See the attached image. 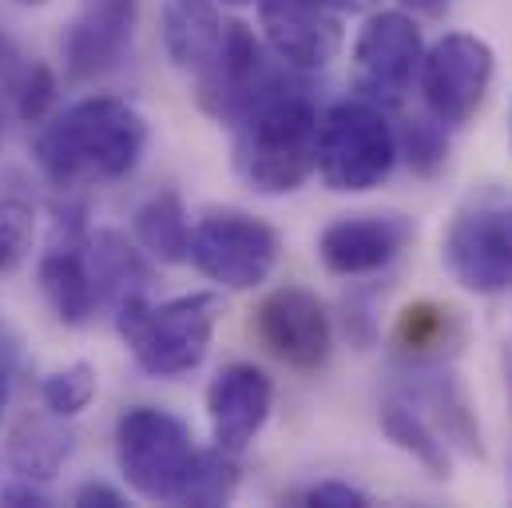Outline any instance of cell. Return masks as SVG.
<instances>
[{"label": "cell", "mask_w": 512, "mask_h": 508, "mask_svg": "<svg viewBox=\"0 0 512 508\" xmlns=\"http://www.w3.org/2000/svg\"><path fill=\"white\" fill-rule=\"evenodd\" d=\"M147 151V120L120 96H88L40 127L32 155L60 191L128 179Z\"/></svg>", "instance_id": "6da1fadb"}, {"label": "cell", "mask_w": 512, "mask_h": 508, "mask_svg": "<svg viewBox=\"0 0 512 508\" xmlns=\"http://www.w3.org/2000/svg\"><path fill=\"white\" fill-rule=\"evenodd\" d=\"M318 108L302 92H274L235 124V175L266 199L298 191L318 163Z\"/></svg>", "instance_id": "7a4b0ae2"}, {"label": "cell", "mask_w": 512, "mask_h": 508, "mask_svg": "<svg viewBox=\"0 0 512 508\" xmlns=\"http://www.w3.org/2000/svg\"><path fill=\"white\" fill-rule=\"evenodd\" d=\"M223 302L219 294H183L151 306L147 298H131L116 310V330L128 342L131 358L151 378H183L203 366L211 354V338L219 326Z\"/></svg>", "instance_id": "3957f363"}, {"label": "cell", "mask_w": 512, "mask_h": 508, "mask_svg": "<svg viewBox=\"0 0 512 508\" xmlns=\"http://www.w3.org/2000/svg\"><path fill=\"white\" fill-rule=\"evenodd\" d=\"M199 445L183 417L159 405H131L116 421V465L143 501L183 505L187 481L199 465Z\"/></svg>", "instance_id": "277c9868"}, {"label": "cell", "mask_w": 512, "mask_h": 508, "mask_svg": "<svg viewBox=\"0 0 512 508\" xmlns=\"http://www.w3.org/2000/svg\"><path fill=\"white\" fill-rule=\"evenodd\" d=\"M397 163V135L385 112L370 100H338L318 120L314 171L338 195H366L382 187Z\"/></svg>", "instance_id": "5b68a950"}, {"label": "cell", "mask_w": 512, "mask_h": 508, "mask_svg": "<svg viewBox=\"0 0 512 508\" xmlns=\"http://www.w3.org/2000/svg\"><path fill=\"white\" fill-rule=\"evenodd\" d=\"M441 262L453 282L469 294L497 298L512 290V203L501 195H485L465 203L445 239Z\"/></svg>", "instance_id": "8992f818"}, {"label": "cell", "mask_w": 512, "mask_h": 508, "mask_svg": "<svg viewBox=\"0 0 512 508\" xmlns=\"http://www.w3.org/2000/svg\"><path fill=\"white\" fill-rule=\"evenodd\" d=\"M191 266L223 290H255L274 274L278 231L247 211L215 207L191 227Z\"/></svg>", "instance_id": "52a82bcc"}, {"label": "cell", "mask_w": 512, "mask_h": 508, "mask_svg": "<svg viewBox=\"0 0 512 508\" xmlns=\"http://www.w3.org/2000/svg\"><path fill=\"white\" fill-rule=\"evenodd\" d=\"M497 72L489 40L473 32H445L421 60V96L437 124L465 127L485 104Z\"/></svg>", "instance_id": "ba28073f"}, {"label": "cell", "mask_w": 512, "mask_h": 508, "mask_svg": "<svg viewBox=\"0 0 512 508\" xmlns=\"http://www.w3.org/2000/svg\"><path fill=\"white\" fill-rule=\"evenodd\" d=\"M282 92L278 68L266 60V48L243 20H227L223 48L215 64L195 80V100L199 108L219 120V124H239L251 108Z\"/></svg>", "instance_id": "9c48e42d"}, {"label": "cell", "mask_w": 512, "mask_h": 508, "mask_svg": "<svg viewBox=\"0 0 512 508\" xmlns=\"http://www.w3.org/2000/svg\"><path fill=\"white\" fill-rule=\"evenodd\" d=\"M354 88L362 100L370 104H397L409 84L421 72L425 60V44H421V28L409 12L389 8V12H374L358 40H354Z\"/></svg>", "instance_id": "30bf717a"}, {"label": "cell", "mask_w": 512, "mask_h": 508, "mask_svg": "<svg viewBox=\"0 0 512 508\" xmlns=\"http://www.w3.org/2000/svg\"><path fill=\"white\" fill-rule=\"evenodd\" d=\"M255 334L282 366L298 374H314L326 366L334 350V322L318 294L306 286H278L255 310Z\"/></svg>", "instance_id": "8fae6325"}, {"label": "cell", "mask_w": 512, "mask_h": 508, "mask_svg": "<svg viewBox=\"0 0 512 508\" xmlns=\"http://www.w3.org/2000/svg\"><path fill=\"white\" fill-rule=\"evenodd\" d=\"M36 286L48 302V310L80 330L96 318L100 310V298H96V286H92V270H88V223H84V211H56V223H52V239L36 262Z\"/></svg>", "instance_id": "7c38bea8"}, {"label": "cell", "mask_w": 512, "mask_h": 508, "mask_svg": "<svg viewBox=\"0 0 512 508\" xmlns=\"http://www.w3.org/2000/svg\"><path fill=\"white\" fill-rule=\"evenodd\" d=\"M258 28L270 52L302 72H322L342 52L338 0H258Z\"/></svg>", "instance_id": "4fadbf2b"}, {"label": "cell", "mask_w": 512, "mask_h": 508, "mask_svg": "<svg viewBox=\"0 0 512 508\" xmlns=\"http://www.w3.org/2000/svg\"><path fill=\"white\" fill-rule=\"evenodd\" d=\"M417 227L401 211H358L334 219L318 235V258L338 278H366L385 270L413 243Z\"/></svg>", "instance_id": "5bb4252c"}, {"label": "cell", "mask_w": 512, "mask_h": 508, "mask_svg": "<svg viewBox=\"0 0 512 508\" xmlns=\"http://www.w3.org/2000/svg\"><path fill=\"white\" fill-rule=\"evenodd\" d=\"M139 4L135 0H88L60 40L64 76L72 84H92L124 64L135 36Z\"/></svg>", "instance_id": "9a60e30c"}, {"label": "cell", "mask_w": 512, "mask_h": 508, "mask_svg": "<svg viewBox=\"0 0 512 508\" xmlns=\"http://www.w3.org/2000/svg\"><path fill=\"white\" fill-rule=\"evenodd\" d=\"M270 409H274V381L251 362L223 366L207 385L211 437L219 449L235 457L262 433V425L270 421Z\"/></svg>", "instance_id": "2e32d148"}, {"label": "cell", "mask_w": 512, "mask_h": 508, "mask_svg": "<svg viewBox=\"0 0 512 508\" xmlns=\"http://www.w3.org/2000/svg\"><path fill=\"white\" fill-rule=\"evenodd\" d=\"M409 366V385H405V401H413L417 409H433L425 413L429 425L445 437V445L453 441L457 449L481 457L485 445H481V425L469 409V397L465 389L457 385V378L445 370V362H405Z\"/></svg>", "instance_id": "e0dca14e"}, {"label": "cell", "mask_w": 512, "mask_h": 508, "mask_svg": "<svg viewBox=\"0 0 512 508\" xmlns=\"http://www.w3.org/2000/svg\"><path fill=\"white\" fill-rule=\"evenodd\" d=\"M159 32L167 60L191 80H199L223 48L227 20L211 0H167L159 12Z\"/></svg>", "instance_id": "ac0fdd59"}, {"label": "cell", "mask_w": 512, "mask_h": 508, "mask_svg": "<svg viewBox=\"0 0 512 508\" xmlns=\"http://www.w3.org/2000/svg\"><path fill=\"white\" fill-rule=\"evenodd\" d=\"M88 270H92V286L100 298V310H120L131 298H147L151 286V266L143 251L128 243V235L120 231H88Z\"/></svg>", "instance_id": "d6986e66"}, {"label": "cell", "mask_w": 512, "mask_h": 508, "mask_svg": "<svg viewBox=\"0 0 512 508\" xmlns=\"http://www.w3.org/2000/svg\"><path fill=\"white\" fill-rule=\"evenodd\" d=\"M0 96L24 124H40L56 100V76L48 64L28 56L12 36L0 32Z\"/></svg>", "instance_id": "ffe728a7"}, {"label": "cell", "mask_w": 512, "mask_h": 508, "mask_svg": "<svg viewBox=\"0 0 512 508\" xmlns=\"http://www.w3.org/2000/svg\"><path fill=\"white\" fill-rule=\"evenodd\" d=\"M131 231H135L139 251L151 254L155 262H167V266L187 262L191 223H187V207H183L179 191L167 187V191H155L151 199H143L131 219Z\"/></svg>", "instance_id": "44dd1931"}, {"label": "cell", "mask_w": 512, "mask_h": 508, "mask_svg": "<svg viewBox=\"0 0 512 508\" xmlns=\"http://www.w3.org/2000/svg\"><path fill=\"white\" fill-rule=\"evenodd\" d=\"M378 417H382L385 437H389L405 457H413L429 477L445 481V477L453 473V457H449L445 437L429 425V417H425L413 401H405L401 393H397V397H385Z\"/></svg>", "instance_id": "7402d4cb"}, {"label": "cell", "mask_w": 512, "mask_h": 508, "mask_svg": "<svg viewBox=\"0 0 512 508\" xmlns=\"http://www.w3.org/2000/svg\"><path fill=\"white\" fill-rule=\"evenodd\" d=\"M461 342V322L449 306L437 302H413L401 310L393 346L405 362H445Z\"/></svg>", "instance_id": "603a6c76"}, {"label": "cell", "mask_w": 512, "mask_h": 508, "mask_svg": "<svg viewBox=\"0 0 512 508\" xmlns=\"http://www.w3.org/2000/svg\"><path fill=\"white\" fill-rule=\"evenodd\" d=\"M72 429L60 425V417H28L12 441H8V465L16 469V477H28V481H52L64 461L72 457Z\"/></svg>", "instance_id": "cb8c5ba5"}, {"label": "cell", "mask_w": 512, "mask_h": 508, "mask_svg": "<svg viewBox=\"0 0 512 508\" xmlns=\"http://www.w3.org/2000/svg\"><path fill=\"white\" fill-rule=\"evenodd\" d=\"M239 457L227 453V449H203L199 453V465L187 481V493H183V505L191 508H215V505H227L239 489Z\"/></svg>", "instance_id": "d4e9b609"}, {"label": "cell", "mask_w": 512, "mask_h": 508, "mask_svg": "<svg viewBox=\"0 0 512 508\" xmlns=\"http://www.w3.org/2000/svg\"><path fill=\"white\" fill-rule=\"evenodd\" d=\"M96 389H100V374H96L92 362H68L64 370H52L44 378L40 401L52 417L68 421V417H80L96 401Z\"/></svg>", "instance_id": "484cf974"}, {"label": "cell", "mask_w": 512, "mask_h": 508, "mask_svg": "<svg viewBox=\"0 0 512 508\" xmlns=\"http://www.w3.org/2000/svg\"><path fill=\"white\" fill-rule=\"evenodd\" d=\"M445 131L449 127L437 124L433 116H417V120L405 124L401 139H397V155H405L413 175L429 179V175H437L445 167V159H449V135Z\"/></svg>", "instance_id": "4316f807"}, {"label": "cell", "mask_w": 512, "mask_h": 508, "mask_svg": "<svg viewBox=\"0 0 512 508\" xmlns=\"http://www.w3.org/2000/svg\"><path fill=\"white\" fill-rule=\"evenodd\" d=\"M36 239V215L24 199H0V278L20 270V262L32 251Z\"/></svg>", "instance_id": "83f0119b"}, {"label": "cell", "mask_w": 512, "mask_h": 508, "mask_svg": "<svg viewBox=\"0 0 512 508\" xmlns=\"http://www.w3.org/2000/svg\"><path fill=\"white\" fill-rule=\"evenodd\" d=\"M298 505L306 508H366L370 497L346 481H318L306 493H298Z\"/></svg>", "instance_id": "f1b7e54d"}, {"label": "cell", "mask_w": 512, "mask_h": 508, "mask_svg": "<svg viewBox=\"0 0 512 508\" xmlns=\"http://www.w3.org/2000/svg\"><path fill=\"white\" fill-rule=\"evenodd\" d=\"M72 505L80 508H124V493L120 489H112V485H104V481H88V485H80L76 493H72Z\"/></svg>", "instance_id": "f546056e"}, {"label": "cell", "mask_w": 512, "mask_h": 508, "mask_svg": "<svg viewBox=\"0 0 512 508\" xmlns=\"http://www.w3.org/2000/svg\"><path fill=\"white\" fill-rule=\"evenodd\" d=\"M0 505H36V508H44V505H52L48 501V493L36 485V481H28V477H16L12 485H4L0 489Z\"/></svg>", "instance_id": "4dcf8cb0"}, {"label": "cell", "mask_w": 512, "mask_h": 508, "mask_svg": "<svg viewBox=\"0 0 512 508\" xmlns=\"http://www.w3.org/2000/svg\"><path fill=\"white\" fill-rule=\"evenodd\" d=\"M405 8H413V12H421V16H441L453 0H401Z\"/></svg>", "instance_id": "1f68e13d"}, {"label": "cell", "mask_w": 512, "mask_h": 508, "mask_svg": "<svg viewBox=\"0 0 512 508\" xmlns=\"http://www.w3.org/2000/svg\"><path fill=\"white\" fill-rule=\"evenodd\" d=\"M8 397H12V381H8V370L0 366V421H4V409H8Z\"/></svg>", "instance_id": "d6a6232c"}, {"label": "cell", "mask_w": 512, "mask_h": 508, "mask_svg": "<svg viewBox=\"0 0 512 508\" xmlns=\"http://www.w3.org/2000/svg\"><path fill=\"white\" fill-rule=\"evenodd\" d=\"M16 4H24V8H36V4H48V0H16Z\"/></svg>", "instance_id": "836d02e7"}, {"label": "cell", "mask_w": 512, "mask_h": 508, "mask_svg": "<svg viewBox=\"0 0 512 508\" xmlns=\"http://www.w3.org/2000/svg\"><path fill=\"white\" fill-rule=\"evenodd\" d=\"M338 4H342V8H346V4H350V8H358V4H366V0H338Z\"/></svg>", "instance_id": "e575fe53"}, {"label": "cell", "mask_w": 512, "mask_h": 508, "mask_svg": "<svg viewBox=\"0 0 512 508\" xmlns=\"http://www.w3.org/2000/svg\"><path fill=\"white\" fill-rule=\"evenodd\" d=\"M219 4H231V8H239V4H251V0H219Z\"/></svg>", "instance_id": "d590c367"}, {"label": "cell", "mask_w": 512, "mask_h": 508, "mask_svg": "<svg viewBox=\"0 0 512 508\" xmlns=\"http://www.w3.org/2000/svg\"><path fill=\"white\" fill-rule=\"evenodd\" d=\"M0 143H4V116H0Z\"/></svg>", "instance_id": "8d00e7d4"}]
</instances>
